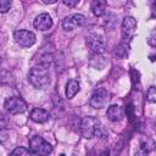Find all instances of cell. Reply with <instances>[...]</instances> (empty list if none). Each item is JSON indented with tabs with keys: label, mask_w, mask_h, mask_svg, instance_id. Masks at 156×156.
Masks as SVG:
<instances>
[{
	"label": "cell",
	"mask_w": 156,
	"mask_h": 156,
	"mask_svg": "<svg viewBox=\"0 0 156 156\" xmlns=\"http://www.w3.org/2000/svg\"><path fill=\"white\" fill-rule=\"evenodd\" d=\"M79 91V83L74 79H71L66 85V96L67 99L74 98V95Z\"/></svg>",
	"instance_id": "obj_13"
},
{
	"label": "cell",
	"mask_w": 156,
	"mask_h": 156,
	"mask_svg": "<svg viewBox=\"0 0 156 156\" xmlns=\"http://www.w3.org/2000/svg\"><path fill=\"white\" fill-rule=\"evenodd\" d=\"M87 45L91 51H94L96 54H102L106 50V43H105L104 38L98 34L89 35L87 38Z\"/></svg>",
	"instance_id": "obj_8"
},
{
	"label": "cell",
	"mask_w": 156,
	"mask_h": 156,
	"mask_svg": "<svg viewBox=\"0 0 156 156\" xmlns=\"http://www.w3.org/2000/svg\"><path fill=\"white\" fill-rule=\"evenodd\" d=\"M63 1V4L66 5V6H68V7H74L78 2H79V0H62Z\"/></svg>",
	"instance_id": "obj_20"
},
{
	"label": "cell",
	"mask_w": 156,
	"mask_h": 156,
	"mask_svg": "<svg viewBox=\"0 0 156 156\" xmlns=\"http://www.w3.org/2000/svg\"><path fill=\"white\" fill-rule=\"evenodd\" d=\"M33 26L39 30H48L52 26V20L49 13H40L33 22Z\"/></svg>",
	"instance_id": "obj_9"
},
{
	"label": "cell",
	"mask_w": 156,
	"mask_h": 156,
	"mask_svg": "<svg viewBox=\"0 0 156 156\" xmlns=\"http://www.w3.org/2000/svg\"><path fill=\"white\" fill-rule=\"evenodd\" d=\"M107 101H108V93H107V90L100 88V89H98V90H95L93 93V95H91V98L89 100V104L94 108H102V107L106 106Z\"/></svg>",
	"instance_id": "obj_6"
},
{
	"label": "cell",
	"mask_w": 156,
	"mask_h": 156,
	"mask_svg": "<svg viewBox=\"0 0 156 156\" xmlns=\"http://www.w3.org/2000/svg\"><path fill=\"white\" fill-rule=\"evenodd\" d=\"M87 22V18L83 16V15H79V13H73V15H69L67 16L63 22H62V28L65 30H73L78 27H82L84 26Z\"/></svg>",
	"instance_id": "obj_5"
},
{
	"label": "cell",
	"mask_w": 156,
	"mask_h": 156,
	"mask_svg": "<svg viewBox=\"0 0 156 156\" xmlns=\"http://www.w3.org/2000/svg\"><path fill=\"white\" fill-rule=\"evenodd\" d=\"M15 40L17 44H20L21 46H24V48H28V46H32L34 43H35V35L33 32H29V30H26V29H20V30H16L15 34Z\"/></svg>",
	"instance_id": "obj_7"
},
{
	"label": "cell",
	"mask_w": 156,
	"mask_h": 156,
	"mask_svg": "<svg viewBox=\"0 0 156 156\" xmlns=\"http://www.w3.org/2000/svg\"><path fill=\"white\" fill-rule=\"evenodd\" d=\"M107 117L110 121L112 122H117V121H121L122 117H123V110L121 106L118 105H111L108 108H107V112H106Z\"/></svg>",
	"instance_id": "obj_10"
},
{
	"label": "cell",
	"mask_w": 156,
	"mask_h": 156,
	"mask_svg": "<svg viewBox=\"0 0 156 156\" xmlns=\"http://www.w3.org/2000/svg\"><path fill=\"white\" fill-rule=\"evenodd\" d=\"M57 0H43L44 4H55Z\"/></svg>",
	"instance_id": "obj_21"
},
{
	"label": "cell",
	"mask_w": 156,
	"mask_h": 156,
	"mask_svg": "<svg viewBox=\"0 0 156 156\" xmlns=\"http://www.w3.org/2000/svg\"><path fill=\"white\" fill-rule=\"evenodd\" d=\"M106 10V2L104 0H95L91 5V11L95 16H102Z\"/></svg>",
	"instance_id": "obj_14"
},
{
	"label": "cell",
	"mask_w": 156,
	"mask_h": 156,
	"mask_svg": "<svg viewBox=\"0 0 156 156\" xmlns=\"http://www.w3.org/2000/svg\"><path fill=\"white\" fill-rule=\"evenodd\" d=\"M80 132H82V135L87 139H90L95 135L100 136L101 139L106 136V130L100 124L99 119H96L95 117H90V116L84 117L80 121Z\"/></svg>",
	"instance_id": "obj_1"
},
{
	"label": "cell",
	"mask_w": 156,
	"mask_h": 156,
	"mask_svg": "<svg viewBox=\"0 0 156 156\" xmlns=\"http://www.w3.org/2000/svg\"><path fill=\"white\" fill-rule=\"evenodd\" d=\"M52 56L49 54V52H46V54H43L40 57H39V60H38V63H39V66H41V67H48L50 63H51V58Z\"/></svg>",
	"instance_id": "obj_15"
},
{
	"label": "cell",
	"mask_w": 156,
	"mask_h": 156,
	"mask_svg": "<svg viewBox=\"0 0 156 156\" xmlns=\"http://www.w3.org/2000/svg\"><path fill=\"white\" fill-rule=\"evenodd\" d=\"M28 154H30L29 152V150H27V149H24V147H22V146H20V147H16L12 152H11V155H28Z\"/></svg>",
	"instance_id": "obj_18"
},
{
	"label": "cell",
	"mask_w": 156,
	"mask_h": 156,
	"mask_svg": "<svg viewBox=\"0 0 156 156\" xmlns=\"http://www.w3.org/2000/svg\"><path fill=\"white\" fill-rule=\"evenodd\" d=\"M12 5V0H0V13H6Z\"/></svg>",
	"instance_id": "obj_16"
},
{
	"label": "cell",
	"mask_w": 156,
	"mask_h": 156,
	"mask_svg": "<svg viewBox=\"0 0 156 156\" xmlns=\"http://www.w3.org/2000/svg\"><path fill=\"white\" fill-rule=\"evenodd\" d=\"M135 27H136V21L133 17H130V16L124 17V20L122 22V33H123V35H127V37L130 35L134 32Z\"/></svg>",
	"instance_id": "obj_11"
},
{
	"label": "cell",
	"mask_w": 156,
	"mask_h": 156,
	"mask_svg": "<svg viewBox=\"0 0 156 156\" xmlns=\"http://www.w3.org/2000/svg\"><path fill=\"white\" fill-rule=\"evenodd\" d=\"M49 118V112L44 108H34L30 112V119L37 123H44Z\"/></svg>",
	"instance_id": "obj_12"
},
{
	"label": "cell",
	"mask_w": 156,
	"mask_h": 156,
	"mask_svg": "<svg viewBox=\"0 0 156 156\" xmlns=\"http://www.w3.org/2000/svg\"><path fill=\"white\" fill-rule=\"evenodd\" d=\"M7 124H9L7 117H6L5 115H1V113H0V130L5 129V128L7 127Z\"/></svg>",
	"instance_id": "obj_19"
},
{
	"label": "cell",
	"mask_w": 156,
	"mask_h": 156,
	"mask_svg": "<svg viewBox=\"0 0 156 156\" xmlns=\"http://www.w3.org/2000/svg\"><path fill=\"white\" fill-rule=\"evenodd\" d=\"M4 107L11 115H17V113H22L27 110V104L23 99L18 98V96H11L5 100Z\"/></svg>",
	"instance_id": "obj_4"
},
{
	"label": "cell",
	"mask_w": 156,
	"mask_h": 156,
	"mask_svg": "<svg viewBox=\"0 0 156 156\" xmlns=\"http://www.w3.org/2000/svg\"><path fill=\"white\" fill-rule=\"evenodd\" d=\"M146 98L150 102H155L156 101V89L155 87H150L146 91Z\"/></svg>",
	"instance_id": "obj_17"
},
{
	"label": "cell",
	"mask_w": 156,
	"mask_h": 156,
	"mask_svg": "<svg viewBox=\"0 0 156 156\" xmlns=\"http://www.w3.org/2000/svg\"><path fill=\"white\" fill-rule=\"evenodd\" d=\"M29 152L33 155H49L52 150L51 145L45 141L41 136L39 135H34L30 140H29Z\"/></svg>",
	"instance_id": "obj_3"
},
{
	"label": "cell",
	"mask_w": 156,
	"mask_h": 156,
	"mask_svg": "<svg viewBox=\"0 0 156 156\" xmlns=\"http://www.w3.org/2000/svg\"><path fill=\"white\" fill-rule=\"evenodd\" d=\"M28 79L29 83L37 88V89H43L45 88L49 83H50V76H49V71L46 69V67H34L29 71L28 73Z\"/></svg>",
	"instance_id": "obj_2"
}]
</instances>
